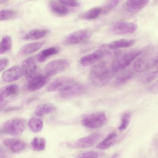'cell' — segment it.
<instances>
[{"instance_id":"6da1fadb","label":"cell","mask_w":158,"mask_h":158,"mask_svg":"<svg viewBox=\"0 0 158 158\" xmlns=\"http://www.w3.org/2000/svg\"><path fill=\"white\" fill-rule=\"evenodd\" d=\"M114 74L111 69L110 70L107 68L106 62L101 61L92 67L89 73V78L94 84L101 86L108 82Z\"/></svg>"},{"instance_id":"7a4b0ae2","label":"cell","mask_w":158,"mask_h":158,"mask_svg":"<svg viewBox=\"0 0 158 158\" xmlns=\"http://www.w3.org/2000/svg\"><path fill=\"white\" fill-rule=\"evenodd\" d=\"M142 52L141 50L134 51L120 55L112 63L111 70L114 74L123 70Z\"/></svg>"},{"instance_id":"3957f363","label":"cell","mask_w":158,"mask_h":158,"mask_svg":"<svg viewBox=\"0 0 158 158\" xmlns=\"http://www.w3.org/2000/svg\"><path fill=\"white\" fill-rule=\"evenodd\" d=\"M25 126V123L22 119L13 118L7 120L2 124L0 131L3 133L17 136L23 132Z\"/></svg>"},{"instance_id":"277c9868","label":"cell","mask_w":158,"mask_h":158,"mask_svg":"<svg viewBox=\"0 0 158 158\" xmlns=\"http://www.w3.org/2000/svg\"><path fill=\"white\" fill-rule=\"evenodd\" d=\"M105 114L99 111L92 113L85 117L81 121V124L87 128L96 129L103 126L106 122Z\"/></svg>"},{"instance_id":"5b68a950","label":"cell","mask_w":158,"mask_h":158,"mask_svg":"<svg viewBox=\"0 0 158 158\" xmlns=\"http://www.w3.org/2000/svg\"><path fill=\"white\" fill-rule=\"evenodd\" d=\"M158 60V56L146 55L138 57L134 62L133 68L137 73L145 71L154 66H156Z\"/></svg>"},{"instance_id":"8992f818","label":"cell","mask_w":158,"mask_h":158,"mask_svg":"<svg viewBox=\"0 0 158 158\" xmlns=\"http://www.w3.org/2000/svg\"><path fill=\"white\" fill-rule=\"evenodd\" d=\"M69 65V61L66 59L54 60L46 65L44 69V73L48 77L53 76L65 70Z\"/></svg>"},{"instance_id":"52a82bcc","label":"cell","mask_w":158,"mask_h":158,"mask_svg":"<svg viewBox=\"0 0 158 158\" xmlns=\"http://www.w3.org/2000/svg\"><path fill=\"white\" fill-rule=\"evenodd\" d=\"M137 28L135 23L120 20L113 23L110 27V30L114 34L123 35L132 34Z\"/></svg>"},{"instance_id":"ba28073f","label":"cell","mask_w":158,"mask_h":158,"mask_svg":"<svg viewBox=\"0 0 158 158\" xmlns=\"http://www.w3.org/2000/svg\"><path fill=\"white\" fill-rule=\"evenodd\" d=\"M91 34V32L89 30H78L68 35L64 39L63 44L66 45L77 44L89 39Z\"/></svg>"},{"instance_id":"9c48e42d","label":"cell","mask_w":158,"mask_h":158,"mask_svg":"<svg viewBox=\"0 0 158 158\" xmlns=\"http://www.w3.org/2000/svg\"><path fill=\"white\" fill-rule=\"evenodd\" d=\"M86 90L85 85L76 81L68 89L59 92L58 95L62 99H69L83 94Z\"/></svg>"},{"instance_id":"30bf717a","label":"cell","mask_w":158,"mask_h":158,"mask_svg":"<svg viewBox=\"0 0 158 158\" xmlns=\"http://www.w3.org/2000/svg\"><path fill=\"white\" fill-rule=\"evenodd\" d=\"M101 136L99 133H92L77 140L72 146L77 148H85L91 147L99 140Z\"/></svg>"},{"instance_id":"8fae6325","label":"cell","mask_w":158,"mask_h":158,"mask_svg":"<svg viewBox=\"0 0 158 158\" xmlns=\"http://www.w3.org/2000/svg\"><path fill=\"white\" fill-rule=\"evenodd\" d=\"M27 87L31 92L38 90L43 87L48 81V77L37 74L28 79Z\"/></svg>"},{"instance_id":"7c38bea8","label":"cell","mask_w":158,"mask_h":158,"mask_svg":"<svg viewBox=\"0 0 158 158\" xmlns=\"http://www.w3.org/2000/svg\"><path fill=\"white\" fill-rule=\"evenodd\" d=\"M23 74L22 69L18 66H13L5 71L2 78L6 82H13L19 79Z\"/></svg>"},{"instance_id":"4fadbf2b","label":"cell","mask_w":158,"mask_h":158,"mask_svg":"<svg viewBox=\"0 0 158 158\" xmlns=\"http://www.w3.org/2000/svg\"><path fill=\"white\" fill-rule=\"evenodd\" d=\"M73 79L71 78L65 77L57 78L48 85L46 90L48 92L60 91L64 89Z\"/></svg>"},{"instance_id":"5bb4252c","label":"cell","mask_w":158,"mask_h":158,"mask_svg":"<svg viewBox=\"0 0 158 158\" xmlns=\"http://www.w3.org/2000/svg\"><path fill=\"white\" fill-rule=\"evenodd\" d=\"M22 69L28 79L37 74V67L34 58L29 57L25 59L22 63Z\"/></svg>"},{"instance_id":"9a60e30c","label":"cell","mask_w":158,"mask_h":158,"mask_svg":"<svg viewBox=\"0 0 158 158\" xmlns=\"http://www.w3.org/2000/svg\"><path fill=\"white\" fill-rule=\"evenodd\" d=\"M105 56L102 51L98 49L95 52L82 57L80 60V63L82 66H87L95 63Z\"/></svg>"},{"instance_id":"2e32d148","label":"cell","mask_w":158,"mask_h":158,"mask_svg":"<svg viewBox=\"0 0 158 158\" xmlns=\"http://www.w3.org/2000/svg\"><path fill=\"white\" fill-rule=\"evenodd\" d=\"M3 143L6 147L15 153H18L22 151L26 146L24 141L16 138L6 139L3 140Z\"/></svg>"},{"instance_id":"e0dca14e","label":"cell","mask_w":158,"mask_h":158,"mask_svg":"<svg viewBox=\"0 0 158 158\" xmlns=\"http://www.w3.org/2000/svg\"><path fill=\"white\" fill-rule=\"evenodd\" d=\"M49 9L54 14L59 16H64L68 14L70 10L60 1L51 0L49 3Z\"/></svg>"},{"instance_id":"ac0fdd59","label":"cell","mask_w":158,"mask_h":158,"mask_svg":"<svg viewBox=\"0 0 158 158\" xmlns=\"http://www.w3.org/2000/svg\"><path fill=\"white\" fill-rule=\"evenodd\" d=\"M149 2L148 0H128L125 3V7L126 10L129 12H135L146 6Z\"/></svg>"},{"instance_id":"d6986e66","label":"cell","mask_w":158,"mask_h":158,"mask_svg":"<svg viewBox=\"0 0 158 158\" xmlns=\"http://www.w3.org/2000/svg\"><path fill=\"white\" fill-rule=\"evenodd\" d=\"M49 32V31L47 29H34L25 34L22 39L25 40H37L45 36Z\"/></svg>"},{"instance_id":"ffe728a7","label":"cell","mask_w":158,"mask_h":158,"mask_svg":"<svg viewBox=\"0 0 158 158\" xmlns=\"http://www.w3.org/2000/svg\"><path fill=\"white\" fill-rule=\"evenodd\" d=\"M44 41L33 42L26 44L20 49L19 54L26 55L35 52L40 49L44 44Z\"/></svg>"},{"instance_id":"44dd1931","label":"cell","mask_w":158,"mask_h":158,"mask_svg":"<svg viewBox=\"0 0 158 158\" xmlns=\"http://www.w3.org/2000/svg\"><path fill=\"white\" fill-rule=\"evenodd\" d=\"M134 39H122L114 41L108 44L109 46L114 49L126 48L131 47L136 43Z\"/></svg>"},{"instance_id":"7402d4cb","label":"cell","mask_w":158,"mask_h":158,"mask_svg":"<svg viewBox=\"0 0 158 158\" xmlns=\"http://www.w3.org/2000/svg\"><path fill=\"white\" fill-rule=\"evenodd\" d=\"M18 86L15 84L3 86L0 89V101H3L9 96L16 94L19 90Z\"/></svg>"},{"instance_id":"603a6c76","label":"cell","mask_w":158,"mask_h":158,"mask_svg":"<svg viewBox=\"0 0 158 158\" xmlns=\"http://www.w3.org/2000/svg\"><path fill=\"white\" fill-rule=\"evenodd\" d=\"M117 137V134L114 132H112L98 143L96 148L100 150L106 149L110 148L115 143Z\"/></svg>"},{"instance_id":"cb8c5ba5","label":"cell","mask_w":158,"mask_h":158,"mask_svg":"<svg viewBox=\"0 0 158 158\" xmlns=\"http://www.w3.org/2000/svg\"><path fill=\"white\" fill-rule=\"evenodd\" d=\"M133 74L130 71H123L118 75L114 81V85L116 87L122 85L130 80Z\"/></svg>"},{"instance_id":"d4e9b609","label":"cell","mask_w":158,"mask_h":158,"mask_svg":"<svg viewBox=\"0 0 158 158\" xmlns=\"http://www.w3.org/2000/svg\"><path fill=\"white\" fill-rule=\"evenodd\" d=\"M101 7H95L81 14L79 16L80 19L83 20H92L97 18L102 14Z\"/></svg>"},{"instance_id":"484cf974","label":"cell","mask_w":158,"mask_h":158,"mask_svg":"<svg viewBox=\"0 0 158 158\" xmlns=\"http://www.w3.org/2000/svg\"><path fill=\"white\" fill-rule=\"evenodd\" d=\"M56 109L55 106L52 104H40L36 106L35 113L37 116H42L52 112Z\"/></svg>"},{"instance_id":"4316f807","label":"cell","mask_w":158,"mask_h":158,"mask_svg":"<svg viewBox=\"0 0 158 158\" xmlns=\"http://www.w3.org/2000/svg\"><path fill=\"white\" fill-rule=\"evenodd\" d=\"M59 51L58 48L54 47L45 49L38 54L37 60L39 62H43L48 57L57 53Z\"/></svg>"},{"instance_id":"83f0119b","label":"cell","mask_w":158,"mask_h":158,"mask_svg":"<svg viewBox=\"0 0 158 158\" xmlns=\"http://www.w3.org/2000/svg\"><path fill=\"white\" fill-rule=\"evenodd\" d=\"M28 125L31 131L37 133L40 131L42 129L43 123L40 119L32 117L29 119Z\"/></svg>"},{"instance_id":"f1b7e54d","label":"cell","mask_w":158,"mask_h":158,"mask_svg":"<svg viewBox=\"0 0 158 158\" xmlns=\"http://www.w3.org/2000/svg\"><path fill=\"white\" fill-rule=\"evenodd\" d=\"M46 141L45 139L42 137H35L32 140L31 145L32 149L36 151L44 150L46 147Z\"/></svg>"},{"instance_id":"f546056e","label":"cell","mask_w":158,"mask_h":158,"mask_svg":"<svg viewBox=\"0 0 158 158\" xmlns=\"http://www.w3.org/2000/svg\"><path fill=\"white\" fill-rule=\"evenodd\" d=\"M12 47V40L10 37L4 35L1 40L0 46V54H3L8 51Z\"/></svg>"},{"instance_id":"4dcf8cb0","label":"cell","mask_w":158,"mask_h":158,"mask_svg":"<svg viewBox=\"0 0 158 158\" xmlns=\"http://www.w3.org/2000/svg\"><path fill=\"white\" fill-rule=\"evenodd\" d=\"M17 15V12L14 10L3 9L0 11V19L1 21L11 19L16 17Z\"/></svg>"},{"instance_id":"1f68e13d","label":"cell","mask_w":158,"mask_h":158,"mask_svg":"<svg viewBox=\"0 0 158 158\" xmlns=\"http://www.w3.org/2000/svg\"><path fill=\"white\" fill-rule=\"evenodd\" d=\"M118 0H110L108 1L101 7L102 10V14H106L114 8L118 4Z\"/></svg>"},{"instance_id":"d6a6232c","label":"cell","mask_w":158,"mask_h":158,"mask_svg":"<svg viewBox=\"0 0 158 158\" xmlns=\"http://www.w3.org/2000/svg\"><path fill=\"white\" fill-rule=\"evenodd\" d=\"M158 77V71L152 72L144 76L141 79V81L143 84L149 83Z\"/></svg>"},{"instance_id":"836d02e7","label":"cell","mask_w":158,"mask_h":158,"mask_svg":"<svg viewBox=\"0 0 158 158\" xmlns=\"http://www.w3.org/2000/svg\"><path fill=\"white\" fill-rule=\"evenodd\" d=\"M131 118V114L129 112H126L123 115L120 125L118 127L120 131L125 130L127 127Z\"/></svg>"},{"instance_id":"e575fe53","label":"cell","mask_w":158,"mask_h":158,"mask_svg":"<svg viewBox=\"0 0 158 158\" xmlns=\"http://www.w3.org/2000/svg\"><path fill=\"white\" fill-rule=\"evenodd\" d=\"M59 1L61 3L67 6L76 7H78L80 5L79 3L76 0H61Z\"/></svg>"},{"instance_id":"d590c367","label":"cell","mask_w":158,"mask_h":158,"mask_svg":"<svg viewBox=\"0 0 158 158\" xmlns=\"http://www.w3.org/2000/svg\"><path fill=\"white\" fill-rule=\"evenodd\" d=\"M97 153L93 151H88L81 154L77 158H98Z\"/></svg>"},{"instance_id":"8d00e7d4","label":"cell","mask_w":158,"mask_h":158,"mask_svg":"<svg viewBox=\"0 0 158 158\" xmlns=\"http://www.w3.org/2000/svg\"><path fill=\"white\" fill-rule=\"evenodd\" d=\"M148 90L153 94H158V80L149 86Z\"/></svg>"},{"instance_id":"74e56055","label":"cell","mask_w":158,"mask_h":158,"mask_svg":"<svg viewBox=\"0 0 158 158\" xmlns=\"http://www.w3.org/2000/svg\"><path fill=\"white\" fill-rule=\"evenodd\" d=\"M9 63L8 60L5 58H1L0 60V71L1 72L6 67Z\"/></svg>"},{"instance_id":"f35d334b","label":"cell","mask_w":158,"mask_h":158,"mask_svg":"<svg viewBox=\"0 0 158 158\" xmlns=\"http://www.w3.org/2000/svg\"><path fill=\"white\" fill-rule=\"evenodd\" d=\"M0 158H11L10 155L5 150L1 149Z\"/></svg>"},{"instance_id":"ab89813d","label":"cell","mask_w":158,"mask_h":158,"mask_svg":"<svg viewBox=\"0 0 158 158\" xmlns=\"http://www.w3.org/2000/svg\"><path fill=\"white\" fill-rule=\"evenodd\" d=\"M21 109V107L20 106H11L6 108L4 111V112H9L13 111L19 110Z\"/></svg>"},{"instance_id":"60d3db41","label":"cell","mask_w":158,"mask_h":158,"mask_svg":"<svg viewBox=\"0 0 158 158\" xmlns=\"http://www.w3.org/2000/svg\"><path fill=\"white\" fill-rule=\"evenodd\" d=\"M0 102V110H1L4 108V107L7 104L8 102L7 101H4Z\"/></svg>"},{"instance_id":"b9f144b4","label":"cell","mask_w":158,"mask_h":158,"mask_svg":"<svg viewBox=\"0 0 158 158\" xmlns=\"http://www.w3.org/2000/svg\"><path fill=\"white\" fill-rule=\"evenodd\" d=\"M118 157V154H115L113 155L110 158H117Z\"/></svg>"},{"instance_id":"7bdbcfd3","label":"cell","mask_w":158,"mask_h":158,"mask_svg":"<svg viewBox=\"0 0 158 158\" xmlns=\"http://www.w3.org/2000/svg\"><path fill=\"white\" fill-rule=\"evenodd\" d=\"M6 2H7V1H6V0H1L0 1V4H2V3H5Z\"/></svg>"},{"instance_id":"ee69618b","label":"cell","mask_w":158,"mask_h":158,"mask_svg":"<svg viewBox=\"0 0 158 158\" xmlns=\"http://www.w3.org/2000/svg\"><path fill=\"white\" fill-rule=\"evenodd\" d=\"M156 66L157 67V68H158V60L156 64Z\"/></svg>"}]
</instances>
